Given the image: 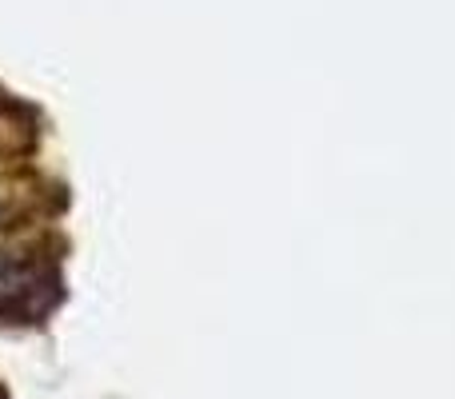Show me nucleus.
Segmentation results:
<instances>
[{
    "mask_svg": "<svg viewBox=\"0 0 455 399\" xmlns=\"http://www.w3.org/2000/svg\"><path fill=\"white\" fill-rule=\"evenodd\" d=\"M56 275L40 259L0 251V320H36L52 307Z\"/></svg>",
    "mask_w": 455,
    "mask_h": 399,
    "instance_id": "f257e3e1",
    "label": "nucleus"
},
{
    "mask_svg": "<svg viewBox=\"0 0 455 399\" xmlns=\"http://www.w3.org/2000/svg\"><path fill=\"white\" fill-rule=\"evenodd\" d=\"M0 399H8V395H4V387H0Z\"/></svg>",
    "mask_w": 455,
    "mask_h": 399,
    "instance_id": "f03ea898",
    "label": "nucleus"
}]
</instances>
